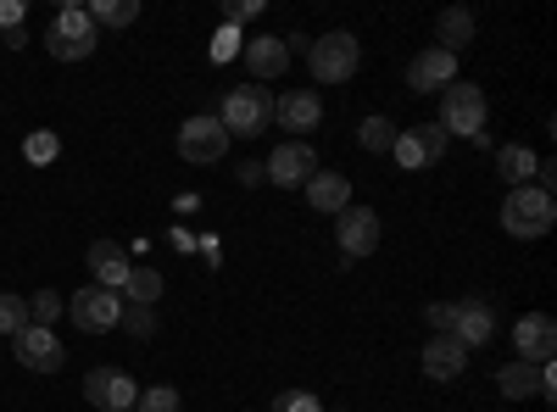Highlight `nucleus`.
I'll list each match as a JSON object with an SVG mask.
<instances>
[{
  "instance_id": "nucleus-21",
  "label": "nucleus",
  "mask_w": 557,
  "mask_h": 412,
  "mask_svg": "<svg viewBox=\"0 0 557 412\" xmlns=\"http://www.w3.org/2000/svg\"><path fill=\"white\" fill-rule=\"evenodd\" d=\"M496 390L507 396V401H530V396H541V369L535 362H507V369L496 374Z\"/></svg>"
},
{
  "instance_id": "nucleus-5",
  "label": "nucleus",
  "mask_w": 557,
  "mask_h": 412,
  "mask_svg": "<svg viewBox=\"0 0 557 412\" xmlns=\"http://www.w3.org/2000/svg\"><path fill=\"white\" fill-rule=\"evenodd\" d=\"M307 67H312L318 84H346V78L362 67V45H357V34L335 28V34L312 39V45H307Z\"/></svg>"
},
{
  "instance_id": "nucleus-26",
  "label": "nucleus",
  "mask_w": 557,
  "mask_h": 412,
  "mask_svg": "<svg viewBox=\"0 0 557 412\" xmlns=\"http://www.w3.org/2000/svg\"><path fill=\"white\" fill-rule=\"evenodd\" d=\"M57 317H62V296H57V290H39V296L28 301V324H39V329H51Z\"/></svg>"
},
{
  "instance_id": "nucleus-2",
  "label": "nucleus",
  "mask_w": 557,
  "mask_h": 412,
  "mask_svg": "<svg viewBox=\"0 0 557 412\" xmlns=\"http://www.w3.org/2000/svg\"><path fill=\"white\" fill-rule=\"evenodd\" d=\"M552 223H557V201H552V196H541L535 185L507 190V201H502V228H507L513 240H546Z\"/></svg>"
},
{
  "instance_id": "nucleus-10",
  "label": "nucleus",
  "mask_w": 557,
  "mask_h": 412,
  "mask_svg": "<svg viewBox=\"0 0 557 412\" xmlns=\"http://www.w3.org/2000/svg\"><path fill=\"white\" fill-rule=\"evenodd\" d=\"M84 401H96L101 412H134L139 385H134L123 369H89V374H84Z\"/></svg>"
},
{
  "instance_id": "nucleus-33",
  "label": "nucleus",
  "mask_w": 557,
  "mask_h": 412,
  "mask_svg": "<svg viewBox=\"0 0 557 412\" xmlns=\"http://www.w3.org/2000/svg\"><path fill=\"white\" fill-rule=\"evenodd\" d=\"M424 317H430V329H435V335H451V324H457V301H430Z\"/></svg>"
},
{
  "instance_id": "nucleus-7",
  "label": "nucleus",
  "mask_w": 557,
  "mask_h": 412,
  "mask_svg": "<svg viewBox=\"0 0 557 412\" xmlns=\"http://www.w3.org/2000/svg\"><path fill=\"white\" fill-rule=\"evenodd\" d=\"M318 173V151L307 140H285V146H273V157L262 162V178L278 190H307V178Z\"/></svg>"
},
{
  "instance_id": "nucleus-28",
  "label": "nucleus",
  "mask_w": 557,
  "mask_h": 412,
  "mask_svg": "<svg viewBox=\"0 0 557 412\" xmlns=\"http://www.w3.org/2000/svg\"><path fill=\"white\" fill-rule=\"evenodd\" d=\"M412 140H418V151H424V162H441V157H446V146H451L441 123H424V128H412Z\"/></svg>"
},
{
  "instance_id": "nucleus-29",
  "label": "nucleus",
  "mask_w": 557,
  "mask_h": 412,
  "mask_svg": "<svg viewBox=\"0 0 557 412\" xmlns=\"http://www.w3.org/2000/svg\"><path fill=\"white\" fill-rule=\"evenodd\" d=\"M57 151H62V146H57V134H45V128H34L28 140H23V157H28L34 167H45V162H57Z\"/></svg>"
},
{
  "instance_id": "nucleus-35",
  "label": "nucleus",
  "mask_w": 557,
  "mask_h": 412,
  "mask_svg": "<svg viewBox=\"0 0 557 412\" xmlns=\"http://www.w3.org/2000/svg\"><path fill=\"white\" fill-rule=\"evenodd\" d=\"M23 12H28L23 0H0V28H7V34H12V28H23Z\"/></svg>"
},
{
  "instance_id": "nucleus-17",
  "label": "nucleus",
  "mask_w": 557,
  "mask_h": 412,
  "mask_svg": "<svg viewBox=\"0 0 557 412\" xmlns=\"http://www.w3.org/2000/svg\"><path fill=\"white\" fill-rule=\"evenodd\" d=\"M84 262L96 267V285H101V290L123 296V285H128V267H134V262H128V251H123L117 240H96V246L84 251Z\"/></svg>"
},
{
  "instance_id": "nucleus-27",
  "label": "nucleus",
  "mask_w": 557,
  "mask_h": 412,
  "mask_svg": "<svg viewBox=\"0 0 557 412\" xmlns=\"http://www.w3.org/2000/svg\"><path fill=\"white\" fill-rule=\"evenodd\" d=\"M17 329H28V301L23 296H0V335H17Z\"/></svg>"
},
{
  "instance_id": "nucleus-30",
  "label": "nucleus",
  "mask_w": 557,
  "mask_h": 412,
  "mask_svg": "<svg viewBox=\"0 0 557 412\" xmlns=\"http://www.w3.org/2000/svg\"><path fill=\"white\" fill-rule=\"evenodd\" d=\"M134 412H178V390H173V385H157V390H139Z\"/></svg>"
},
{
  "instance_id": "nucleus-20",
  "label": "nucleus",
  "mask_w": 557,
  "mask_h": 412,
  "mask_svg": "<svg viewBox=\"0 0 557 412\" xmlns=\"http://www.w3.org/2000/svg\"><path fill=\"white\" fill-rule=\"evenodd\" d=\"M435 45L441 51H462V45H474V12L469 7H446L441 17H435Z\"/></svg>"
},
{
  "instance_id": "nucleus-3",
  "label": "nucleus",
  "mask_w": 557,
  "mask_h": 412,
  "mask_svg": "<svg viewBox=\"0 0 557 412\" xmlns=\"http://www.w3.org/2000/svg\"><path fill=\"white\" fill-rule=\"evenodd\" d=\"M218 123L228 140H257V134L273 123V96L257 84H240V89H228L223 107H218Z\"/></svg>"
},
{
  "instance_id": "nucleus-37",
  "label": "nucleus",
  "mask_w": 557,
  "mask_h": 412,
  "mask_svg": "<svg viewBox=\"0 0 557 412\" xmlns=\"http://www.w3.org/2000/svg\"><path fill=\"white\" fill-rule=\"evenodd\" d=\"M323 412H341V407H323Z\"/></svg>"
},
{
  "instance_id": "nucleus-4",
  "label": "nucleus",
  "mask_w": 557,
  "mask_h": 412,
  "mask_svg": "<svg viewBox=\"0 0 557 412\" xmlns=\"http://www.w3.org/2000/svg\"><path fill=\"white\" fill-rule=\"evenodd\" d=\"M96 45H101V28L89 23L84 7H62V12H51V23H45V51H51L57 62H84Z\"/></svg>"
},
{
  "instance_id": "nucleus-9",
  "label": "nucleus",
  "mask_w": 557,
  "mask_h": 412,
  "mask_svg": "<svg viewBox=\"0 0 557 412\" xmlns=\"http://www.w3.org/2000/svg\"><path fill=\"white\" fill-rule=\"evenodd\" d=\"M335 240H341V257H374L380 251V212L374 207H346L335 217Z\"/></svg>"
},
{
  "instance_id": "nucleus-25",
  "label": "nucleus",
  "mask_w": 557,
  "mask_h": 412,
  "mask_svg": "<svg viewBox=\"0 0 557 412\" xmlns=\"http://www.w3.org/2000/svg\"><path fill=\"white\" fill-rule=\"evenodd\" d=\"M123 296H128L134 307H151V301L162 296V273H157V267H128V285H123Z\"/></svg>"
},
{
  "instance_id": "nucleus-13",
  "label": "nucleus",
  "mask_w": 557,
  "mask_h": 412,
  "mask_svg": "<svg viewBox=\"0 0 557 412\" xmlns=\"http://www.w3.org/2000/svg\"><path fill=\"white\" fill-rule=\"evenodd\" d=\"M513 346H519V362H552L557 357V324L546 312H524L519 324H513Z\"/></svg>"
},
{
  "instance_id": "nucleus-32",
  "label": "nucleus",
  "mask_w": 557,
  "mask_h": 412,
  "mask_svg": "<svg viewBox=\"0 0 557 412\" xmlns=\"http://www.w3.org/2000/svg\"><path fill=\"white\" fill-rule=\"evenodd\" d=\"M391 157H396L401 167H430V162H424V151H418V140H412V128H407V134H396V146H391Z\"/></svg>"
},
{
  "instance_id": "nucleus-11",
  "label": "nucleus",
  "mask_w": 557,
  "mask_h": 412,
  "mask_svg": "<svg viewBox=\"0 0 557 412\" xmlns=\"http://www.w3.org/2000/svg\"><path fill=\"white\" fill-rule=\"evenodd\" d=\"M446 84H457V57L441 51V45H424V51L407 62V89L412 96H435Z\"/></svg>"
},
{
  "instance_id": "nucleus-15",
  "label": "nucleus",
  "mask_w": 557,
  "mask_h": 412,
  "mask_svg": "<svg viewBox=\"0 0 557 412\" xmlns=\"http://www.w3.org/2000/svg\"><path fill=\"white\" fill-rule=\"evenodd\" d=\"M462 369H469V346H462L457 335H430V346H424V379L446 385Z\"/></svg>"
},
{
  "instance_id": "nucleus-14",
  "label": "nucleus",
  "mask_w": 557,
  "mask_h": 412,
  "mask_svg": "<svg viewBox=\"0 0 557 412\" xmlns=\"http://www.w3.org/2000/svg\"><path fill=\"white\" fill-rule=\"evenodd\" d=\"M273 117L285 134H312L323 123V101H318V89H285V96L273 101Z\"/></svg>"
},
{
  "instance_id": "nucleus-19",
  "label": "nucleus",
  "mask_w": 557,
  "mask_h": 412,
  "mask_svg": "<svg viewBox=\"0 0 557 412\" xmlns=\"http://www.w3.org/2000/svg\"><path fill=\"white\" fill-rule=\"evenodd\" d=\"M451 335H457L462 346H469V351H474V346H485V340L496 335V317H491V307H485V301H462V307H457V324H451Z\"/></svg>"
},
{
  "instance_id": "nucleus-36",
  "label": "nucleus",
  "mask_w": 557,
  "mask_h": 412,
  "mask_svg": "<svg viewBox=\"0 0 557 412\" xmlns=\"http://www.w3.org/2000/svg\"><path fill=\"white\" fill-rule=\"evenodd\" d=\"M123 324H128L134 335H151V307H134V312H123Z\"/></svg>"
},
{
  "instance_id": "nucleus-12",
  "label": "nucleus",
  "mask_w": 557,
  "mask_h": 412,
  "mask_svg": "<svg viewBox=\"0 0 557 412\" xmlns=\"http://www.w3.org/2000/svg\"><path fill=\"white\" fill-rule=\"evenodd\" d=\"M12 357L23 362V369H34V374H57L62 362H67L62 340H57L51 329H39V324H28V329L12 335Z\"/></svg>"
},
{
  "instance_id": "nucleus-8",
  "label": "nucleus",
  "mask_w": 557,
  "mask_h": 412,
  "mask_svg": "<svg viewBox=\"0 0 557 412\" xmlns=\"http://www.w3.org/2000/svg\"><path fill=\"white\" fill-rule=\"evenodd\" d=\"M223 151H228V134H223V123H218L212 112L184 117V128H178V157H184V162L212 167V162H223Z\"/></svg>"
},
{
  "instance_id": "nucleus-6",
  "label": "nucleus",
  "mask_w": 557,
  "mask_h": 412,
  "mask_svg": "<svg viewBox=\"0 0 557 412\" xmlns=\"http://www.w3.org/2000/svg\"><path fill=\"white\" fill-rule=\"evenodd\" d=\"M67 317L84 329V335H112L123 324V296L101 290V285H84L73 301H67Z\"/></svg>"
},
{
  "instance_id": "nucleus-34",
  "label": "nucleus",
  "mask_w": 557,
  "mask_h": 412,
  "mask_svg": "<svg viewBox=\"0 0 557 412\" xmlns=\"http://www.w3.org/2000/svg\"><path fill=\"white\" fill-rule=\"evenodd\" d=\"M240 45H246V39H240L235 28H223V34H218V45H212V62H228V57L240 51Z\"/></svg>"
},
{
  "instance_id": "nucleus-22",
  "label": "nucleus",
  "mask_w": 557,
  "mask_h": 412,
  "mask_svg": "<svg viewBox=\"0 0 557 412\" xmlns=\"http://www.w3.org/2000/svg\"><path fill=\"white\" fill-rule=\"evenodd\" d=\"M535 167H541V162H535V151H524V146H502V151H496V173H502L513 190L524 185V178H535Z\"/></svg>"
},
{
  "instance_id": "nucleus-24",
  "label": "nucleus",
  "mask_w": 557,
  "mask_h": 412,
  "mask_svg": "<svg viewBox=\"0 0 557 412\" xmlns=\"http://www.w3.org/2000/svg\"><path fill=\"white\" fill-rule=\"evenodd\" d=\"M89 12V23H107V28H128L134 17H139V0H96V7H84Z\"/></svg>"
},
{
  "instance_id": "nucleus-18",
  "label": "nucleus",
  "mask_w": 557,
  "mask_h": 412,
  "mask_svg": "<svg viewBox=\"0 0 557 412\" xmlns=\"http://www.w3.org/2000/svg\"><path fill=\"white\" fill-rule=\"evenodd\" d=\"M307 207H312V212L341 217V212L351 207V178H346V173H323V167H318V173L307 178Z\"/></svg>"
},
{
  "instance_id": "nucleus-31",
  "label": "nucleus",
  "mask_w": 557,
  "mask_h": 412,
  "mask_svg": "<svg viewBox=\"0 0 557 412\" xmlns=\"http://www.w3.org/2000/svg\"><path fill=\"white\" fill-rule=\"evenodd\" d=\"M268 412H323V401H318L312 390H278Z\"/></svg>"
},
{
  "instance_id": "nucleus-1",
  "label": "nucleus",
  "mask_w": 557,
  "mask_h": 412,
  "mask_svg": "<svg viewBox=\"0 0 557 412\" xmlns=\"http://www.w3.org/2000/svg\"><path fill=\"white\" fill-rule=\"evenodd\" d=\"M485 123H491V101H485V89H480V84L457 78V84L441 89V128H446V140L457 134V140L485 146Z\"/></svg>"
},
{
  "instance_id": "nucleus-16",
  "label": "nucleus",
  "mask_w": 557,
  "mask_h": 412,
  "mask_svg": "<svg viewBox=\"0 0 557 412\" xmlns=\"http://www.w3.org/2000/svg\"><path fill=\"white\" fill-rule=\"evenodd\" d=\"M240 57H246V67H251L257 78H285V67H290V45L278 39V34H251V39L240 45Z\"/></svg>"
},
{
  "instance_id": "nucleus-23",
  "label": "nucleus",
  "mask_w": 557,
  "mask_h": 412,
  "mask_svg": "<svg viewBox=\"0 0 557 412\" xmlns=\"http://www.w3.org/2000/svg\"><path fill=\"white\" fill-rule=\"evenodd\" d=\"M396 123L391 117H362V128H357V146L362 151H374V157H391V146H396Z\"/></svg>"
}]
</instances>
